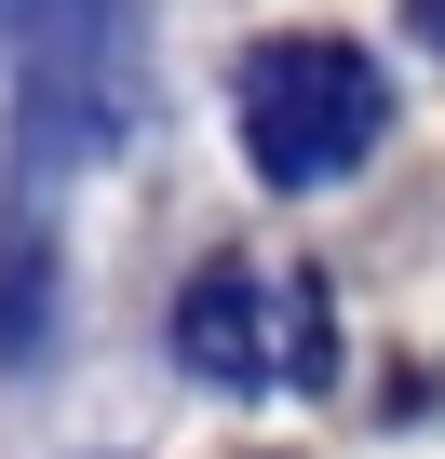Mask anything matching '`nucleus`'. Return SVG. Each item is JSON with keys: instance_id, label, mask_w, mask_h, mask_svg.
<instances>
[{"instance_id": "nucleus-3", "label": "nucleus", "mask_w": 445, "mask_h": 459, "mask_svg": "<svg viewBox=\"0 0 445 459\" xmlns=\"http://www.w3.org/2000/svg\"><path fill=\"white\" fill-rule=\"evenodd\" d=\"M175 365L216 378V392H324V378H338V311H324L311 271L216 257V271L175 298Z\"/></svg>"}, {"instance_id": "nucleus-5", "label": "nucleus", "mask_w": 445, "mask_h": 459, "mask_svg": "<svg viewBox=\"0 0 445 459\" xmlns=\"http://www.w3.org/2000/svg\"><path fill=\"white\" fill-rule=\"evenodd\" d=\"M405 28H418V41H432V55H445V0H405Z\"/></svg>"}, {"instance_id": "nucleus-6", "label": "nucleus", "mask_w": 445, "mask_h": 459, "mask_svg": "<svg viewBox=\"0 0 445 459\" xmlns=\"http://www.w3.org/2000/svg\"><path fill=\"white\" fill-rule=\"evenodd\" d=\"M0 14H14V0H0Z\"/></svg>"}, {"instance_id": "nucleus-2", "label": "nucleus", "mask_w": 445, "mask_h": 459, "mask_svg": "<svg viewBox=\"0 0 445 459\" xmlns=\"http://www.w3.org/2000/svg\"><path fill=\"white\" fill-rule=\"evenodd\" d=\"M230 122H244V162H257L270 189H338V176L378 149L391 95H378V55L297 28V41H257V55H244Z\"/></svg>"}, {"instance_id": "nucleus-1", "label": "nucleus", "mask_w": 445, "mask_h": 459, "mask_svg": "<svg viewBox=\"0 0 445 459\" xmlns=\"http://www.w3.org/2000/svg\"><path fill=\"white\" fill-rule=\"evenodd\" d=\"M14 176H81L135 135V0H14Z\"/></svg>"}, {"instance_id": "nucleus-4", "label": "nucleus", "mask_w": 445, "mask_h": 459, "mask_svg": "<svg viewBox=\"0 0 445 459\" xmlns=\"http://www.w3.org/2000/svg\"><path fill=\"white\" fill-rule=\"evenodd\" d=\"M55 338V244L41 216H0V365H41Z\"/></svg>"}]
</instances>
